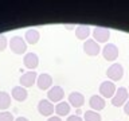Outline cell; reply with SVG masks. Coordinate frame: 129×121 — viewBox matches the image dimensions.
Listing matches in <instances>:
<instances>
[{
  "label": "cell",
  "instance_id": "obj_1",
  "mask_svg": "<svg viewBox=\"0 0 129 121\" xmlns=\"http://www.w3.org/2000/svg\"><path fill=\"white\" fill-rule=\"evenodd\" d=\"M10 48L11 51L14 52V54H24V52L27 51V43L26 40H24V38H22V36H12L11 40H10Z\"/></svg>",
  "mask_w": 129,
  "mask_h": 121
},
{
  "label": "cell",
  "instance_id": "obj_2",
  "mask_svg": "<svg viewBox=\"0 0 129 121\" xmlns=\"http://www.w3.org/2000/svg\"><path fill=\"white\" fill-rule=\"evenodd\" d=\"M117 89L114 82L112 81H104L100 85V93L102 98H113V96L116 94Z\"/></svg>",
  "mask_w": 129,
  "mask_h": 121
},
{
  "label": "cell",
  "instance_id": "obj_3",
  "mask_svg": "<svg viewBox=\"0 0 129 121\" xmlns=\"http://www.w3.org/2000/svg\"><path fill=\"white\" fill-rule=\"evenodd\" d=\"M108 78H110L112 81H120L124 75V67L120 63H113L110 67L106 70Z\"/></svg>",
  "mask_w": 129,
  "mask_h": 121
},
{
  "label": "cell",
  "instance_id": "obj_4",
  "mask_svg": "<svg viewBox=\"0 0 129 121\" xmlns=\"http://www.w3.org/2000/svg\"><path fill=\"white\" fill-rule=\"evenodd\" d=\"M128 94H129V92H128L126 87H124V86L118 87V90L116 92V94L113 96V98H112V104L114 105V106H121V105H124L128 101Z\"/></svg>",
  "mask_w": 129,
  "mask_h": 121
},
{
  "label": "cell",
  "instance_id": "obj_5",
  "mask_svg": "<svg viewBox=\"0 0 129 121\" xmlns=\"http://www.w3.org/2000/svg\"><path fill=\"white\" fill-rule=\"evenodd\" d=\"M36 78H38V74H36L35 70H30L27 73H23L22 77H20V86L23 87H31L32 85L36 82Z\"/></svg>",
  "mask_w": 129,
  "mask_h": 121
},
{
  "label": "cell",
  "instance_id": "obj_6",
  "mask_svg": "<svg viewBox=\"0 0 129 121\" xmlns=\"http://www.w3.org/2000/svg\"><path fill=\"white\" fill-rule=\"evenodd\" d=\"M47 97L50 102H60L62 98L64 97V90L60 86H52L48 89Z\"/></svg>",
  "mask_w": 129,
  "mask_h": 121
},
{
  "label": "cell",
  "instance_id": "obj_7",
  "mask_svg": "<svg viewBox=\"0 0 129 121\" xmlns=\"http://www.w3.org/2000/svg\"><path fill=\"white\" fill-rule=\"evenodd\" d=\"M83 51L90 56H95V55L100 54L101 47L98 46V43H97L94 39H86L83 43Z\"/></svg>",
  "mask_w": 129,
  "mask_h": 121
},
{
  "label": "cell",
  "instance_id": "obj_8",
  "mask_svg": "<svg viewBox=\"0 0 129 121\" xmlns=\"http://www.w3.org/2000/svg\"><path fill=\"white\" fill-rule=\"evenodd\" d=\"M38 110L44 117H51V114L55 110V108L52 105V102H50L48 100H40L38 104Z\"/></svg>",
  "mask_w": 129,
  "mask_h": 121
},
{
  "label": "cell",
  "instance_id": "obj_9",
  "mask_svg": "<svg viewBox=\"0 0 129 121\" xmlns=\"http://www.w3.org/2000/svg\"><path fill=\"white\" fill-rule=\"evenodd\" d=\"M93 36L97 43H105L108 42L109 36H110V31L105 27H95L93 31Z\"/></svg>",
  "mask_w": 129,
  "mask_h": 121
},
{
  "label": "cell",
  "instance_id": "obj_10",
  "mask_svg": "<svg viewBox=\"0 0 129 121\" xmlns=\"http://www.w3.org/2000/svg\"><path fill=\"white\" fill-rule=\"evenodd\" d=\"M102 55L106 60H114L118 56V47L113 43L105 44V47L102 48Z\"/></svg>",
  "mask_w": 129,
  "mask_h": 121
},
{
  "label": "cell",
  "instance_id": "obj_11",
  "mask_svg": "<svg viewBox=\"0 0 129 121\" xmlns=\"http://www.w3.org/2000/svg\"><path fill=\"white\" fill-rule=\"evenodd\" d=\"M36 85H38V87L40 90H47L52 85V77L50 74H47V73H42L36 78Z\"/></svg>",
  "mask_w": 129,
  "mask_h": 121
},
{
  "label": "cell",
  "instance_id": "obj_12",
  "mask_svg": "<svg viewBox=\"0 0 129 121\" xmlns=\"http://www.w3.org/2000/svg\"><path fill=\"white\" fill-rule=\"evenodd\" d=\"M69 104L70 106H74L75 109H79L83 106L85 104V97L82 93H78V92H73L69 94Z\"/></svg>",
  "mask_w": 129,
  "mask_h": 121
},
{
  "label": "cell",
  "instance_id": "obj_13",
  "mask_svg": "<svg viewBox=\"0 0 129 121\" xmlns=\"http://www.w3.org/2000/svg\"><path fill=\"white\" fill-rule=\"evenodd\" d=\"M23 63L27 69L34 70V69H36L38 65H39V58H38V55H36L35 52H27V54L24 55V58H23Z\"/></svg>",
  "mask_w": 129,
  "mask_h": 121
},
{
  "label": "cell",
  "instance_id": "obj_14",
  "mask_svg": "<svg viewBox=\"0 0 129 121\" xmlns=\"http://www.w3.org/2000/svg\"><path fill=\"white\" fill-rule=\"evenodd\" d=\"M89 105H90L91 110L100 112V110H102V109L105 108V100L101 96L94 94V96L90 97V100H89Z\"/></svg>",
  "mask_w": 129,
  "mask_h": 121
},
{
  "label": "cell",
  "instance_id": "obj_15",
  "mask_svg": "<svg viewBox=\"0 0 129 121\" xmlns=\"http://www.w3.org/2000/svg\"><path fill=\"white\" fill-rule=\"evenodd\" d=\"M11 96L15 101H19L20 102V101H24L27 98L28 93L26 90V87H23V86H14L12 87V92H11Z\"/></svg>",
  "mask_w": 129,
  "mask_h": 121
},
{
  "label": "cell",
  "instance_id": "obj_16",
  "mask_svg": "<svg viewBox=\"0 0 129 121\" xmlns=\"http://www.w3.org/2000/svg\"><path fill=\"white\" fill-rule=\"evenodd\" d=\"M39 38H40V34H39L38 30H35V28H30V30H27L26 34H24V40H26V43H30V44L38 43Z\"/></svg>",
  "mask_w": 129,
  "mask_h": 121
},
{
  "label": "cell",
  "instance_id": "obj_17",
  "mask_svg": "<svg viewBox=\"0 0 129 121\" xmlns=\"http://www.w3.org/2000/svg\"><path fill=\"white\" fill-rule=\"evenodd\" d=\"M55 113L58 117H62V116H67L70 113V104L69 102H64V101H60L55 105Z\"/></svg>",
  "mask_w": 129,
  "mask_h": 121
},
{
  "label": "cell",
  "instance_id": "obj_18",
  "mask_svg": "<svg viewBox=\"0 0 129 121\" xmlns=\"http://www.w3.org/2000/svg\"><path fill=\"white\" fill-rule=\"evenodd\" d=\"M89 34H90V28H89L87 26L81 24V26H78L75 28V35H77V38L81 39V40H86Z\"/></svg>",
  "mask_w": 129,
  "mask_h": 121
},
{
  "label": "cell",
  "instance_id": "obj_19",
  "mask_svg": "<svg viewBox=\"0 0 129 121\" xmlns=\"http://www.w3.org/2000/svg\"><path fill=\"white\" fill-rule=\"evenodd\" d=\"M11 106V96L7 92H0V109L6 110Z\"/></svg>",
  "mask_w": 129,
  "mask_h": 121
},
{
  "label": "cell",
  "instance_id": "obj_20",
  "mask_svg": "<svg viewBox=\"0 0 129 121\" xmlns=\"http://www.w3.org/2000/svg\"><path fill=\"white\" fill-rule=\"evenodd\" d=\"M83 121H101V116L94 110H86L83 114Z\"/></svg>",
  "mask_w": 129,
  "mask_h": 121
},
{
  "label": "cell",
  "instance_id": "obj_21",
  "mask_svg": "<svg viewBox=\"0 0 129 121\" xmlns=\"http://www.w3.org/2000/svg\"><path fill=\"white\" fill-rule=\"evenodd\" d=\"M0 121H15L14 114H12L11 112L4 110V112L0 113Z\"/></svg>",
  "mask_w": 129,
  "mask_h": 121
},
{
  "label": "cell",
  "instance_id": "obj_22",
  "mask_svg": "<svg viewBox=\"0 0 129 121\" xmlns=\"http://www.w3.org/2000/svg\"><path fill=\"white\" fill-rule=\"evenodd\" d=\"M7 44H8V40H7V38H6L4 35H0V52L6 50Z\"/></svg>",
  "mask_w": 129,
  "mask_h": 121
},
{
  "label": "cell",
  "instance_id": "obj_23",
  "mask_svg": "<svg viewBox=\"0 0 129 121\" xmlns=\"http://www.w3.org/2000/svg\"><path fill=\"white\" fill-rule=\"evenodd\" d=\"M66 121H83V118L81 116H77V114H73V116H69Z\"/></svg>",
  "mask_w": 129,
  "mask_h": 121
},
{
  "label": "cell",
  "instance_id": "obj_24",
  "mask_svg": "<svg viewBox=\"0 0 129 121\" xmlns=\"http://www.w3.org/2000/svg\"><path fill=\"white\" fill-rule=\"evenodd\" d=\"M124 112H125V113H126V114L129 116V100H128L124 104Z\"/></svg>",
  "mask_w": 129,
  "mask_h": 121
},
{
  "label": "cell",
  "instance_id": "obj_25",
  "mask_svg": "<svg viewBox=\"0 0 129 121\" xmlns=\"http://www.w3.org/2000/svg\"><path fill=\"white\" fill-rule=\"evenodd\" d=\"M47 121H62V120H60V117H58V116H51L47 118Z\"/></svg>",
  "mask_w": 129,
  "mask_h": 121
},
{
  "label": "cell",
  "instance_id": "obj_26",
  "mask_svg": "<svg viewBox=\"0 0 129 121\" xmlns=\"http://www.w3.org/2000/svg\"><path fill=\"white\" fill-rule=\"evenodd\" d=\"M15 121H30L27 118V117H23V116H20V117H16L15 118Z\"/></svg>",
  "mask_w": 129,
  "mask_h": 121
}]
</instances>
